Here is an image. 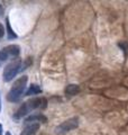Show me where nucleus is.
Here are the masks:
<instances>
[{"instance_id":"nucleus-1","label":"nucleus","mask_w":128,"mask_h":135,"mask_svg":"<svg viewBox=\"0 0 128 135\" xmlns=\"http://www.w3.org/2000/svg\"><path fill=\"white\" fill-rule=\"evenodd\" d=\"M47 106V100L43 97H34V98L29 99L27 101L21 104V106L18 108V110L15 113V115L12 116L14 120L18 122L21 118H24L25 116H27L29 113H32L33 110L36 109H45Z\"/></svg>"},{"instance_id":"nucleus-2","label":"nucleus","mask_w":128,"mask_h":135,"mask_svg":"<svg viewBox=\"0 0 128 135\" xmlns=\"http://www.w3.org/2000/svg\"><path fill=\"white\" fill-rule=\"evenodd\" d=\"M27 81H28L27 75H23V77L16 80L7 95V100L9 103H17V101L21 99V97L25 96V92H26L25 89H26L27 86Z\"/></svg>"},{"instance_id":"nucleus-3","label":"nucleus","mask_w":128,"mask_h":135,"mask_svg":"<svg viewBox=\"0 0 128 135\" xmlns=\"http://www.w3.org/2000/svg\"><path fill=\"white\" fill-rule=\"evenodd\" d=\"M21 62L20 59H16L12 62H10L9 64H7L3 69L2 73V79L5 82H10L12 79H15V77L21 71Z\"/></svg>"},{"instance_id":"nucleus-4","label":"nucleus","mask_w":128,"mask_h":135,"mask_svg":"<svg viewBox=\"0 0 128 135\" xmlns=\"http://www.w3.org/2000/svg\"><path fill=\"white\" fill-rule=\"evenodd\" d=\"M79 126V118L78 117H71L69 119L64 120L63 123L57 125L54 129V133L56 135H64L66 133L71 132L75 128H78Z\"/></svg>"},{"instance_id":"nucleus-5","label":"nucleus","mask_w":128,"mask_h":135,"mask_svg":"<svg viewBox=\"0 0 128 135\" xmlns=\"http://www.w3.org/2000/svg\"><path fill=\"white\" fill-rule=\"evenodd\" d=\"M20 53V46L17 44L8 45L2 50H0V61H7L9 57H17Z\"/></svg>"},{"instance_id":"nucleus-6","label":"nucleus","mask_w":128,"mask_h":135,"mask_svg":"<svg viewBox=\"0 0 128 135\" xmlns=\"http://www.w3.org/2000/svg\"><path fill=\"white\" fill-rule=\"evenodd\" d=\"M47 122V118H46L45 115H43L42 113H36L34 115L27 116L24 119L25 125L26 124H31V123H46Z\"/></svg>"},{"instance_id":"nucleus-7","label":"nucleus","mask_w":128,"mask_h":135,"mask_svg":"<svg viewBox=\"0 0 128 135\" xmlns=\"http://www.w3.org/2000/svg\"><path fill=\"white\" fill-rule=\"evenodd\" d=\"M40 126H41L40 123L26 124L19 135H35V134L38 132V129H40Z\"/></svg>"},{"instance_id":"nucleus-8","label":"nucleus","mask_w":128,"mask_h":135,"mask_svg":"<svg viewBox=\"0 0 128 135\" xmlns=\"http://www.w3.org/2000/svg\"><path fill=\"white\" fill-rule=\"evenodd\" d=\"M42 94V88L37 83H32L29 88L25 92V96H33V95H40Z\"/></svg>"},{"instance_id":"nucleus-9","label":"nucleus","mask_w":128,"mask_h":135,"mask_svg":"<svg viewBox=\"0 0 128 135\" xmlns=\"http://www.w3.org/2000/svg\"><path fill=\"white\" fill-rule=\"evenodd\" d=\"M79 91H80V87L74 83L67 84L65 88V95H67V96H75Z\"/></svg>"},{"instance_id":"nucleus-10","label":"nucleus","mask_w":128,"mask_h":135,"mask_svg":"<svg viewBox=\"0 0 128 135\" xmlns=\"http://www.w3.org/2000/svg\"><path fill=\"white\" fill-rule=\"evenodd\" d=\"M6 33H7V38L8 40H16L17 38V34L14 32V29L11 28L9 19L6 18Z\"/></svg>"},{"instance_id":"nucleus-11","label":"nucleus","mask_w":128,"mask_h":135,"mask_svg":"<svg viewBox=\"0 0 128 135\" xmlns=\"http://www.w3.org/2000/svg\"><path fill=\"white\" fill-rule=\"evenodd\" d=\"M33 63V61H32V59L31 57H27V59H25V61L23 62V64H21V71H24V70H26L27 68L31 65Z\"/></svg>"},{"instance_id":"nucleus-12","label":"nucleus","mask_w":128,"mask_h":135,"mask_svg":"<svg viewBox=\"0 0 128 135\" xmlns=\"http://www.w3.org/2000/svg\"><path fill=\"white\" fill-rule=\"evenodd\" d=\"M5 33H6V29H5V27H3V25L0 23V40L5 36Z\"/></svg>"},{"instance_id":"nucleus-13","label":"nucleus","mask_w":128,"mask_h":135,"mask_svg":"<svg viewBox=\"0 0 128 135\" xmlns=\"http://www.w3.org/2000/svg\"><path fill=\"white\" fill-rule=\"evenodd\" d=\"M3 134V128H2V125L0 124V135H2Z\"/></svg>"},{"instance_id":"nucleus-14","label":"nucleus","mask_w":128,"mask_h":135,"mask_svg":"<svg viewBox=\"0 0 128 135\" xmlns=\"http://www.w3.org/2000/svg\"><path fill=\"white\" fill-rule=\"evenodd\" d=\"M2 12H3V11H2V7H1V6H0V16H1V15H2Z\"/></svg>"},{"instance_id":"nucleus-15","label":"nucleus","mask_w":128,"mask_h":135,"mask_svg":"<svg viewBox=\"0 0 128 135\" xmlns=\"http://www.w3.org/2000/svg\"><path fill=\"white\" fill-rule=\"evenodd\" d=\"M0 112H1V98H0Z\"/></svg>"},{"instance_id":"nucleus-16","label":"nucleus","mask_w":128,"mask_h":135,"mask_svg":"<svg viewBox=\"0 0 128 135\" xmlns=\"http://www.w3.org/2000/svg\"><path fill=\"white\" fill-rule=\"evenodd\" d=\"M6 135H11V134H10V132H6Z\"/></svg>"}]
</instances>
